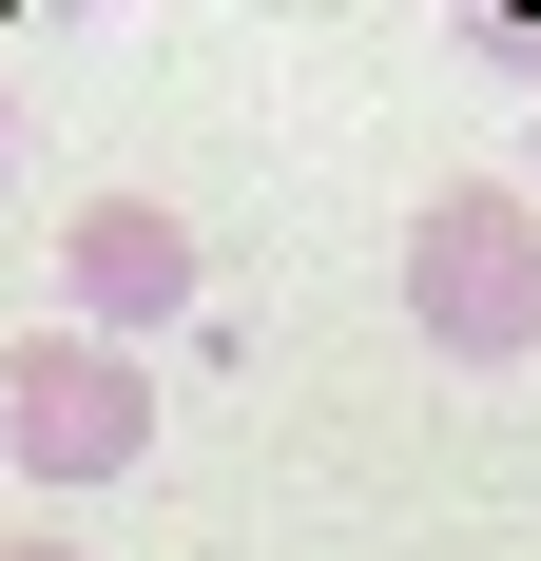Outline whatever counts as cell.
Listing matches in <instances>:
<instances>
[{
  "instance_id": "1",
  "label": "cell",
  "mask_w": 541,
  "mask_h": 561,
  "mask_svg": "<svg viewBox=\"0 0 541 561\" xmlns=\"http://www.w3.org/2000/svg\"><path fill=\"white\" fill-rule=\"evenodd\" d=\"M406 330L445 368H541V194L522 174H445L406 232Z\"/></svg>"
},
{
  "instance_id": "3",
  "label": "cell",
  "mask_w": 541,
  "mask_h": 561,
  "mask_svg": "<svg viewBox=\"0 0 541 561\" xmlns=\"http://www.w3.org/2000/svg\"><path fill=\"white\" fill-rule=\"evenodd\" d=\"M194 232L156 214V194H97V214L58 232V330H97V348H156V330H194Z\"/></svg>"
},
{
  "instance_id": "4",
  "label": "cell",
  "mask_w": 541,
  "mask_h": 561,
  "mask_svg": "<svg viewBox=\"0 0 541 561\" xmlns=\"http://www.w3.org/2000/svg\"><path fill=\"white\" fill-rule=\"evenodd\" d=\"M0 561H78V542H0Z\"/></svg>"
},
{
  "instance_id": "2",
  "label": "cell",
  "mask_w": 541,
  "mask_h": 561,
  "mask_svg": "<svg viewBox=\"0 0 541 561\" xmlns=\"http://www.w3.org/2000/svg\"><path fill=\"white\" fill-rule=\"evenodd\" d=\"M0 465H20V484H136V465H156V388H136V348L20 330V348H0Z\"/></svg>"
},
{
  "instance_id": "5",
  "label": "cell",
  "mask_w": 541,
  "mask_h": 561,
  "mask_svg": "<svg viewBox=\"0 0 541 561\" xmlns=\"http://www.w3.org/2000/svg\"><path fill=\"white\" fill-rule=\"evenodd\" d=\"M0 156H20V98H0Z\"/></svg>"
},
{
  "instance_id": "6",
  "label": "cell",
  "mask_w": 541,
  "mask_h": 561,
  "mask_svg": "<svg viewBox=\"0 0 541 561\" xmlns=\"http://www.w3.org/2000/svg\"><path fill=\"white\" fill-rule=\"evenodd\" d=\"M522 194H541V136H522Z\"/></svg>"
}]
</instances>
